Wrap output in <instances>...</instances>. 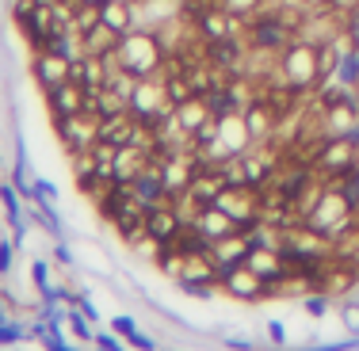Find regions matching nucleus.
I'll return each instance as SVG.
<instances>
[{"label": "nucleus", "mask_w": 359, "mask_h": 351, "mask_svg": "<svg viewBox=\"0 0 359 351\" xmlns=\"http://www.w3.org/2000/svg\"><path fill=\"white\" fill-rule=\"evenodd\" d=\"M73 309H80V313H85V317H88V321H92V324L100 321V309H96L92 301L85 298V294H77V301H73Z\"/></svg>", "instance_id": "nucleus-40"}, {"label": "nucleus", "mask_w": 359, "mask_h": 351, "mask_svg": "<svg viewBox=\"0 0 359 351\" xmlns=\"http://www.w3.org/2000/svg\"><path fill=\"white\" fill-rule=\"evenodd\" d=\"M337 187L348 195V202H352V207L359 210V165H356L348 176H340V179H337Z\"/></svg>", "instance_id": "nucleus-28"}, {"label": "nucleus", "mask_w": 359, "mask_h": 351, "mask_svg": "<svg viewBox=\"0 0 359 351\" xmlns=\"http://www.w3.org/2000/svg\"><path fill=\"white\" fill-rule=\"evenodd\" d=\"M222 12L230 15H241V20H252V15H260V8H264V0H214Z\"/></svg>", "instance_id": "nucleus-25"}, {"label": "nucleus", "mask_w": 359, "mask_h": 351, "mask_svg": "<svg viewBox=\"0 0 359 351\" xmlns=\"http://www.w3.org/2000/svg\"><path fill=\"white\" fill-rule=\"evenodd\" d=\"M54 134H58V142L65 145V153L73 157V153H85L100 142V119L88 115V111H80V115H61V119H54Z\"/></svg>", "instance_id": "nucleus-7"}, {"label": "nucleus", "mask_w": 359, "mask_h": 351, "mask_svg": "<svg viewBox=\"0 0 359 351\" xmlns=\"http://www.w3.org/2000/svg\"><path fill=\"white\" fill-rule=\"evenodd\" d=\"M31 283H35V290L43 294L46 306L58 301V287H54V279H50V264H46V260H35V264H31Z\"/></svg>", "instance_id": "nucleus-22"}, {"label": "nucleus", "mask_w": 359, "mask_h": 351, "mask_svg": "<svg viewBox=\"0 0 359 351\" xmlns=\"http://www.w3.org/2000/svg\"><path fill=\"white\" fill-rule=\"evenodd\" d=\"M119 65L130 73V77L145 80V77H161L165 73V61H168V46L157 31H126L119 38V50H115Z\"/></svg>", "instance_id": "nucleus-1"}, {"label": "nucleus", "mask_w": 359, "mask_h": 351, "mask_svg": "<svg viewBox=\"0 0 359 351\" xmlns=\"http://www.w3.org/2000/svg\"><path fill=\"white\" fill-rule=\"evenodd\" d=\"M359 222V210L348 202V195L340 191L337 184H329L321 191V199L314 202V210L306 214V225H314V230H321L325 237H332L337 241L340 233H348L352 225Z\"/></svg>", "instance_id": "nucleus-3"}, {"label": "nucleus", "mask_w": 359, "mask_h": 351, "mask_svg": "<svg viewBox=\"0 0 359 351\" xmlns=\"http://www.w3.org/2000/svg\"><path fill=\"white\" fill-rule=\"evenodd\" d=\"M46 351H54V348H46Z\"/></svg>", "instance_id": "nucleus-46"}, {"label": "nucleus", "mask_w": 359, "mask_h": 351, "mask_svg": "<svg viewBox=\"0 0 359 351\" xmlns=\"http://www.w3.org/2000/svg\"><path fill=\"white\" fill-rule=\"evenodd\" d=\"M180 230H184V222H180L173 202H161V207L145 210V233H149L157 244H173L180 237Z\"/></svg>", "instance_id": "nucleus-12"}, {"label": "nucleus", "mask_w": 359, "mask_h": 351, "mask_svg": "<svg viewBox=\"0 0 359 351\" xmlns=\"http://www.w3.org/2000/svg\"><path fill=\"white\" fill-rule=\"evenodd\" d=\"M126 344L134 348V351H161V348H157V340H153V336H145L142 329H138V332H130V336H126Z\"/></svg>", "instance_id": "nucleus-33"}, {"label": "nucleus", "mask_w": 359, "mask_h": 351, "mask_svg": "<svg viewBox=\"0 0 359 351\" xmlns=\"http://www.w3.org/2000/svg\"><path fill=\"white\" fill-rule=\"evenodd\" d=\"M337 80L348 88H359V46H348L344 58H340V69H337Z\"/></svg>", "instance_id": "nucleus-24"}, {"label": "nucleus", "mask_w": 359, "mask_h": 351, "mask_svg": "<svg viewBox=\"0 0 359 351\" xmlns=\"http://www.w3.org/2000/svg\"><path fill=\"white\" fill-rule=\"evenodd\" d=\"M134 134H138V119L130 115V111H122V115H111V119H100V142L115 145H134Z\"/></svg>", "instance_id": "nucleus-18"}, {"label": "nucleus", "mask_w": 359, "mask_h": 351, "mask_svg": "<svg viewBox=\"0 0 359 351\" xmlns=\"http://www.w3.org/2000/svg\"><path fill=\"white\" fill-rule=\"evenodd\" d=\"M0 301H4V294H0Z\"/></svg>", "instance_id": "nucleus-45"}, {"label": "nucleus", "mask_w": 359, "mask_h": 351, "mask_svg": "<svg viewBox=\"0 0 359 351\" xmlns=\"http://www.w3.org/2000/svg\"><path fill=\"white\" fill-rule=\"evenodd\" d=\"M218 207L237 222L241 233H252L260 225V191L249 184H230L222 195H218Z\"/></svg>", "instance_id": "nucleus-6"}, {"label": "nucleus", "mask_w": 359, "mask_h": 351, "mask_svg": "<svg viewBox=\"0 0 359 351\" xmlns=\"http://www.w3.org/2000/svg\"><path fill=\"white\" fill-rule=\"evenodd\" d=\"M119 38L111 27H103V23H96L88 35H80V46H85V54H92V58H108V54L119 50Z\"/></svg>", "instance_id": "nucleus-21"}, {"label": "nucleus", "mask_w": 359, "mask_h": 351, "mask_svg": "<svg viewBox=\"0 0 359 351\" xmlns=\"http://www.w3.org/2000/svg\"><path fill=\"white\" fill-rule=\"evenodd\" d=\"M54 351H80V348H73V344H61V348H54Z\"/></svg>", "instance_id": "nucleus-43"}, {"label": "nucleus", "mask_w": 359, "mask_h": 351, "mask_svg": "<svg viewBox=\"0 0 359 351\" xmlns=\"http://www.w3.org/2000/svg\"><path fill=\"white\" fill-rule=\"evenodd\" d=\"M176 283H180V290L191 294V298H214V287H210V283H195V279H176Z\"/></svg>", "instance_id": "nucleus-31"}, {"label": "nucleus", "mask_w": 359, "mask_h": 351, "mask_svg": "<svg viewBox=\"0 0 359 351\" xmlns=\"http://www.w3.org/2000/svg\"><path fill=\"white\" fill-rule=\"evenodd\" d=\"M344 35H348V43H352V46H359V8L352 15H344Z\"/></svg>", "instance_id": "nucleus-39"}, {"label": "nucleus", "mask_w": 359, "mask_h": 351, "mask_svg": "<svg viewBox=\"0 0 359 351\" xmlns=\"http://www.w3.org/2000/svg\"><path fill=\"white\" fill-rule=\"evenodd\" d=\"M356 165H359V145H356L348 134H340V137H321V145H317V153H314V172L321 176V179L337 184V179L348 176Z\"/></svg>", "instance_id": "nucleus-4"}, {"label": "nucleus", "mask_w": 359, "mask_h": 351, "mask_svg": "<svg viewBox=\"0 0 359 351\" xmlns=\"http://www.w3.org/2000/svg\"><path fill=\"white\" fill-rule=\"evenodd\" d=\"M4 321H8V313H4V309H0V324H4Z\"/></svg>", "instance_id": "nucleus-44"}, {"label": "nucleus", "mask_w": 359, "mask_h": 351, "mask_svg": "<svg viewBox=\"0 0 359 351\" xmlns=\"http://www.w3.org/2000/svg\"><path fill=\"white\" fill-rule=\"evenodd\" d=\"M100 23L111 27L115 35L134 31V0H108V4L100 8Z\"/></svg>", "instance_id": "nucleus-20"}, {"label": "nucleus", "mask_w": 359, "mask_h": 351, "mask_svg": "<svg viewBox=\"0 0 359 351\" xmlns=\"http://www.w3.org/2000/svg\"><path fill=\"white\" fill-rule=\"evenodd\" d=\"M356 8H359V0H329V12L337 15L340 23H344V15H352Z\"/></svg>", "instance_id": "nucleus-37"}, {"label": "nucleus", "mask_w": 359, "mask_h": 351, "mask_svg": "<svg viewBox=\"0 0 359 351\" xmlns=\"http://www.w3.org/2000/svg\"><path fill=\"white\" fill-rule=\"evenodd\" d=\"M20 340H27V329L20 321H4L0 324V348H15Z\"/></svg>", "instance_id": "nucleus-27"}, {"label": "nucleus", "mask_w": 359, "mask_h": 351, "mask_svg": "<svg viewBox=\"0 0 359 351\" xmlns=\"http://www.w3.org/2000/svg\"><path fill=\"white\" fill-rule=\"evenodd\" d=\"M173 115H176V126L184 130L187 137H195V134H199V130L207 126L210 119H214V115H210V103H207V96H191V100L176 103V111H173Z\"/></svg>", "instance_id": "nucleus-16"}, {"label": "nucleus", "mask_w": 359, "mask_h": 351, "mask_svg": "<svg viewBox=\"0 0 359 351\" xmlns=\"http://www.w3.org/2000/svg\"><path fill=\"white\" fill-rule=\"evenodd\" d=\"M295 31L279 20L275 12H264V15H252L249 20V31H244V43L252 50H268V54H283L291 43H295Z\"/></svg>", "instance_id": "nucleus-5"}, {"label": "nucleus", "mask_w": 359, "mask_h": 351, "mask_svg": "<svg viewBox=\"0 0 359 351\" xmlns=\"http://www.w3.org/2000/svg\"><path fill=\"white\" fill-rule=\"evenodd\" d=\"M92 344L100 351H126V340H119V332H96Z\"/></svg>", "instance_id": "nucleus-30"}, {"label": "nucleus", "mask_w": 359, "mask_h": 351, "mask_svg": "<svg viewBox=\"0 0 359 351\" xmlns=\"http://www.w3.org/2000/svg\"><path fill=\"white\" fill-rule=\"evenodd\" d=\"M222 290L226 294H233V298H241V301H260V298H272V287H268L264 279H260L256 271H249V267H233L230 275L222 279Z\"/></svg>", "instance_id": "nucleus-11"}, {"label": "nucleus", "mask_w": 359, "mask_h": 351, "mask_svg": "<svg viewBox=\"0 0 359 351\" xmlns=\"http://www.w3.org/2000/svg\"><path fill=\"white\" fill-rule=\"evenodd\" d=\"M195 230L207 237V241H222V237H230V233H241L237 222H233V218L226 214L218 202H210V207H199V214H195Z\"/></svg>", "instance_id": "nucleus-13"}, {"label": "nucleus", "mask_w": 359, "mask_h": 351, "mask_svg": "<svg viewBox=\"0 0 359 351\" xmlns=\"http://www.w3.org/2000/svg\"><path fill=\"white\" fill-rule=\"evenodd\" d=\"M130 187H134V195L145 202V210H149V207H161V202H173V195H168V187H165V179H161V168H157V165H149Z\"/></svg>", "instance_id": "nucleus-17"}, {"label": "nucleus", "mask_w": 359, "mask_h": 351, "mask_svg": "<svg viewBox=\"0 0 359 351\" xmlns=\"http://www.w3.org/2000/svg\"><path fill=\"white\" fill-rule=\"evenodd\" d=\"M226 348H233V351H252L249 340H244V344H241V340H226Z\"/></svg>", "instance_id": "nucleus-42"}, {"label": "nucleus", "mask_w": 359, "mask_h": 351, "mask_svg": "<svg viewBox=\"0 0 359 351\" xmlns=\"http://www.w3.org/2000/svg\"><path fill=\"white\" fill-rule=\"evenodd\" d=\"M302 306H306L309 317H325V313H329V294H325V290H309V294H302Z\"/></svg>", "instance_id": "nucleus-26"}, {"label": "nucleus", "mask_w": 359, "mask_h": 351, "mask_svg": "<svg viewBox=\"0 0 359 351\" xmlns=\"http://www.w3.org/2000/svg\"><path fill=\"white\" fill-rule=\"evenodd\" d=\"M268 340H272V348L287 344V329H283V321H268Z\"/></svg>", "instance_id": "nucleus-38"}, {"label": "nucleus", "mask_w": 359, "mask_h": 351, "mask_svg": "<svg viewBox=\"0 0 359 351\" xmlns=\"http://www.w3.org/2000/svg\"><path fill=\"white\" fill-rule=\"evenodd\" d=\"M249 252H252L249 233H230V237H222V241H210V260H214V267H218V287H222V279L233 267H241L244 260H249Z\"/></svg>", "instance_id": "nucleus-8"}, {"label": "nucleus", "mask_w": 359, "mask_h": 351, "mask_svg": "<svg viewBox=\"0 0 359 351\" xmlns=\"http://www.w3.org/2000/svg\"><path fill=\"white\" fill-rule=\"evenodd\" d=\"M35 195H38V199H58V187H54L50 184V179H31V199H35Z\"/></svg>", "instance_id": "nucleus-34"}, {"label": "nucleus", "mask_w": 359, "mask_h": 351, "mask_svg": "<svg viewBox=\"0 0 359 351\" xmlns=\"http://www.w3.org/2000/svg\"><path fill=\"white\" fill-rule=\"evenodd\" d=\"M12 260H15V241L0 237V275H8V271H12Z\"/></svg>", "instance_id": "nucleus-32"}, {"label": "nucleus", "mask_w": 359, "mask_h": 351, "mask_svg": "<svg viewBox=\"0 0 359 351\" xmlns=\"http://www.w3.org/2000/svg\"><path fill=\"white\" fill-rule=\"evenodd\" d=\"M279 77L287 80L295 92H302V96L317 92V84L325 80L321 77V46L298 35L295 43L279 54Z\"/></svg>", "instance_id": "nucleus-2"}, {"label": "nucleus", "mask_w": 359, "mask_h": 351, "mask_svg": "<svg viewBox=\"0 0 359 351\" xmlns=\"http://www.w3.org/2000/svg\"><path fill=\"white\" fill-rule=\"evenodd\" d=\"M46 107H50V119H61V115H80L85 111V88L65 80V84L50 88L46 92Z\"/></svg>", "instance_id": "nucleus-15"}, {"label": "nucleus", "mask_w": 359, "mask_h": 351, "mask_svg": "<svg viewBox=\"0 0 359 351\" xmlns=\"http://www.w3.org/2000/svg\"><path fill=\"white\" fill-rule=\"evenodd\" d=\"M69 329H73V336H77V340H92V336H96V332H92V321H88L80 309H73V313H69Z\"/></svg>", "instance_id": "nucleus-29"}, {"label": "nucleus", "mask_w": 359, "mask_h": 351, "mask_svg": "<svg viewBox=\"0 0 359 351\" xmlns=\"http://www.w3.org/2000/svg\"><path fill=\"white\" fill-rule=\"evenodd\" d=\"M230 187V179H226L222 165H199L191 176V187H187V195H191L199 207H210V202H218V195Z\"/></svg>", "instance_id": "nucleus-10"}, {"label": "nucleus", "mask_w": 359, "mask_h": 351, "mask_svg": "<svg viewBox=\"0 0 359 351\" xmlns=\"http://www.w3.org/2000/svg\"><path fill=\"white\" fill-rule=\"evenodd\" d=\"M157 267L165 275H173V279H180L184 267H187V256L176 248V244H161V248H157Z\"/></svg>", "instance_id": "nucleus-23"}, {"label": "nucleus", "mask_w": 359, "mask_h": 351, "mask_svg": "<svg viewBox=\"0 0 359 351\" xmlns=\"http://www.w3.org/2000/svg\"><path fill=\"white\" fill-rule=\"evenodd\" d=\"M244 122H249V134H252V142H268V137L275 134V126H279V115H275L272 107H268L264 100L256 96V103H252L249 111H244Z\"/></svg>", "instance_id": "nucleus-19"}, {"label": "nucleus", "mask_w": 359, "mask_h": 351, "mask_svg": "<svg viewBox=\"0 0 359 351\" xmlns=\"http://www.w3.org/2000/svg\"><path fill=\"white\" fill-rule=\"evenodd\" d=\"M111 332H119V336L126 340L130 332H138V321H134V317H126V313H119L115 321H111Z\"/></svg>", "instance_id": "nucleus-36"}, {"label": "nucleus", "mask_w": 359, "mask_h": 351, "mask_svg": "<svg viewBox=\"0 0 359 351\" xmlns=\"http://www.w3.org/2000/svg\"><path fill=\"white\" fill-rule=\"evenodd\" d=\"M96 351H100V348H96Z\"/></svg>", "instance_id": "nucleus-47"}, {"label": "nucleus", "mask_w": 359, "mask_h": 351, "mask_svg": "<svg viewBox=\"0 0 359 351\" xmlns=\"http://www.w3.org/2000/svg\"><path fill=\"white\" fill-rule=\"evenodd\" d=\"M359 348V336H348V340H337V344H321V348H302V351H356ZM287 351V348H279Z\"/></svg>", "instance_id": "nucleus-35"}, {"label": "nucleus", "mask_w": 359, "mask_h": 351, "mask_svg": "<svg viewBox=\"0 0 359 351\" xmlns=\"http://www.w3.org/2000/svg\"><path fill=\"white\" fill-rule=\"evenodd\" d=\"M31 73H35L38 88H43V92H50V88H58V84H65V80H69V61L58 58V54L38 50L35 61H31Z\"/></svg>", "instance_id": "nucleus-14"}, {"label": "nucleus", "mask_w": 359, "mask_h": 351, "mask_svg": "<svg viewBox=\"0 0 359 351\" xmlns=\"http://www.w3.org/2000/svg\"><path fill=\"white\" fill-rule=\"evenodd\" d=\"M244 267H249V271H256L260 279L272 287V294L279 290V283L291 279V267H287V260H283L279 248H260V244H252V252H249V260H244Z\"/></svg>", "instance_id": "nucleus-9"}, {"label": "nucleus", "mask_w": 359, "mask_h": 351, "mask_svg": "<svg viewBox=\"0 0 359 351\" xmlns=\"http://www.w3.org/2000/svg\"><path fill=\"white\" fill-rule=\"evenodd\" d=\"M54 260H58V264H65V267L73 264V252H69V244H65V241H54Z\"/></svg>", "instance_id": "nucleus-41"}]
</instances>
